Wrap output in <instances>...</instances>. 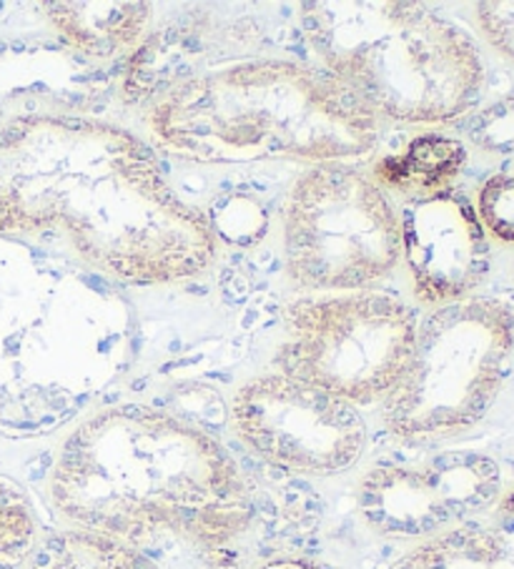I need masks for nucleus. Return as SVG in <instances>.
Wrapping results in <instances>:
<instances>
[{"label": "nucleus", "instance_id": "obj_1", "mask_svg": "<svg viewBox=\"0 0 514 569\" xmlns=\"http://www.w3.org/2000/svg\"><path fill=\"white\" fill-rule=\"evenodd\" d=\"M63 231L78 257L123 283H179L216 261L211 221L164 176L154 149L78 113L0 129V233Z\"/></svg>", "mask_w": 514, "mask_h": 569}, {"label": "nucleus", "instance_id": "obj_2", "mask_svg": "<svg viewBox=\"0 0 514 569\" xmlns=\"http://www.w3.org/2000/svg\"><path fill=\"white\" fill-rule=\"evenodd\" d=\"M53 507L66 522L144 549L191 547L211 569H236L256 525V492L209 431L164 409L118 405L83 419L58 449Z\"/></svg>", "mask_w": 514, "mask_h": 569}, {"label": "nucleus", "instance_id": "obj_3", "mask_svg": "<svg viewBox=\"0 0 514 569\" xmlns=\"http://www.w3.org/2000/svg\"><path fill=\"white\" fill-rule=\"evenodd\" d=\"M146 126L184 161L339 163L367 156L379 119L347 86L286 58H249L191 78L148 106Z\"/></svg>", "mask_w": 514, "mask_h": 569}, {"label": "nucleus", "instance_id": "obj_4", "mask_svg": "<svg viewBox=\"0 0 514 569\" xmlns=\"http://www.w3.org/2000/svg\"><path fill=\"white\" fill-rule=\"evenodd\" d=\"M299 23L324 71L377 119L452 123L480 101V46L462 26L427 6L316 0L299 6Z\"/></svg>", "mask_w": 514, "mask_h": 569}, {"label": "nucleus", "instance_id": "obj_5", "mask_svg": "<svg viewBox=\"0 0 514 569\" xmlns=\"http://www.w3.org/2000/svg\"><path fill=\"white\" fill-rule=\"evenodd\" d=\"M514 355V307L469 297L437 307L417 339L397 387L382 401V421L404 445H439L487 417Z\"/></svg>", "mask_w": 514, "mask_h": 569}, {"label": "nucleus", "instance_id": "obj_6", "mask_svg": "<svg viewBox=\"0 0 514 569\" xmlns=\"http://www.w3.org/2000/svg\"><path fill=\"white\" fill-rule=\"evenodd\" d=\"M279 375L334 395L352 407L382 405L409 365L417 313L384 291L299 297L284 307Z\"/></svg>", "mask_w": 514, "mask_h": 569}, {"label": "nucleus", "instance_id": "obj_7", "mask_svg": "<svg viewBox=\"0 0 514 569\" xmlns=\"http://www.w3.org/2000/svg\"><path fill=\"white\" fill-rule=\"evenodd\" d=\"M284 261L304 291H364L402 259V223L382 186L342 163L304 171L286 193Z\"/></svg>", "mask_w": 514, "mask_h": 569}, {"label": "nucleus", "instance_id": "obj_8", "mask_svg": "<svg viewBox=\"0 0 514 569\" xmlns=\"http://www.w3.org/2000/svg\"><path fill=\"white\" fill-rule=\"evenodd\" d=\"M229 417L241 445L286 475L349 472L369 439L357 407L279 371L244 381L231 399Z\"/></svg>", "mask_w": 514, "mask_h": 569}, {"label": "nucleus", "instance_id": "obj_9", "mask_svg": "<svg viewBox=\"0 0 514 569\" xmlns=\"http://www.w3.org/2000/svg\"><path fill=\"white\" fill-rule=\"evenodd\" d=\"M502 489L490 455L452 449L414 465H374L359 479L357 509L374 535L424 542L487 512Z\"/></svg>", "mask_w": 514, "mask_h": 569}, {"label": "nucleus", "instance_id": "obj_10", "mask_svg": "<svg viewBox=\"0 0 514 569\" xmlns=\"http://www.w3.org/2000/svg\"><path fill=\"white\" fill-rule=\"evenodd\" d=\"M402 257L414 297L424 307L474 297L490 277V237L474 203L457 191L409 201L399 216Z\"/></svg>", "mask_w": 514, "mask_h": 569}, {"label": "nucleus", "instance_id": "obj_11", "mask_svg": "<svg viewBox=\"0 0 514 569\" xmlns=\"http://www.w3.org/2000/svg\"><path fill=\"white\" fill-rule=\"evenodd\" d=\"M264 38L249 16L196 11L174 18L148 31L134 51L121 81L123 103L151 106L176 86L201 76V68L216 58L251 51Z\"/></svg>", "mask_w": 514, "mask_h": 569}, {"label": "nucleus", "instance_id": "obj_12", "mask_svg": "<svg viewBox=\"0 0 514 569\" xmlns=\"http://www.w3.org/2000/svg\"><path fill=\"white\" fill-rule=\"evenodd\" d=\"M392 569H514V485L487 512L417 542Z\"/></svg>", "mask_w": 514, "mask_h": 569}, {"label": "nucleus", "instance_id": "obj_13", "mask_svg": "<svg viewBox=\"0 0 514 569\" xmlns=\"http://www.w3.org/2000/svg\"><path fill=\"white\" fill-rule=\"evenodd\" d=\"M48 23L83 61L136 51L154 21L151 3H43Z\"/></svg>", "mask_w": 514, "mask_h": 569}, {"label": "nucleus", "instance_id": "obj_14", "mask_svg": "<svg viewBox=\"0 0 514 569\" xmlns=\"http://www.w3.org/2000/svg\"><path fill=\"white\" fill-rule=\"evenodd\" d=\"M467 156V146L454 136L422 133L399 153L384 156L374 173L387 189L419 201L449 191Z\"/></svg>", "mask_w": 514, "mask_h": 569}, {"label": "nucleus", "instance_id": "obj_15", "mask_svg": "<svg viewBox=\"0 0 514 569\" xmlns=\"http://www.w3.org/2000/svg\"><path fill=\"white\" fill-rule=\"evenodd\" d=\"M23 569H161L144 549L121 539L66 529L36 545Z\"/></svg>", "mask_w": 514, "mask_h": 569}, {"label": "nucleus", "instance_id": "obj_16", "mask_svg": "<svg viewBox=\"0 0 514 569\" xmlns=\"http://www.w3.org/2000/svg\"><path fill=\"white\" fill-rule=\"evenodd\" d=\"M38 545V522L26 489L0 477V569L28 562Z\"/></svg>", "mask_w": 514, "mask_h": 569}, {"label": "nucleus", "instance_id": "obj_17", "mask_svg": "<svg viewBox=\"0 0 514 569\" xmlns=\"http://www.w3.org/2000/svg\"><path fill=\"white\" fill-rule=\"evenodd\" d=\"M474 209L487 237L500 243H514V166L492 173L480 186Z\"/></svg>", "mask_w": 514, "mask_h": 569}, {"label": "nucleus", "instance_id": "obj_18", "mask_svg": "<svg viewBox=\"0 0 514 569\" xmlns=\"http://www.w3.org/2000/svg\"><path fill=\"white\" fill-rule=\"evenodd\" d=\"M469 141L492 156L514 153V91L500 96L469 119Z\"/></svg>", "mask_w": 514, "mask_h": 569}, {"label": "nucleus", "instance_id": "obj_19", "mask_svg": "<svg viewBox=\"0 0 514 569\" xmlns=\"http://www.w3.org/2000/svg\"><path fill=\"white\" fill-rule=\"evenodd\" d=\"M480 33L502 58L514 63V0H497V3L474 6Z\"/></svg>", "mask_w": 514, "mask_h": 569}, {"label": "nucleus", "instance_id": "obj_20", "mask_svg": "<svg viewBox=\"0 0 514 569\" xmlns=\"http://www.w3.org/2000/svg\"><path fill=\"white\" fill-rule=\"evenodd\" d=\"M254 569H344L336 567L326 559L319 557H306V555H274L261 559Z\"/></svg>", "mask_w": 514, "mask_h": 569}]
</instances>
